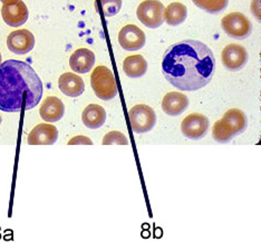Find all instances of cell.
<instances>
[{"instance_id": "6da1fadb", "label": "cell", "mask_w": 261, "mask_h": 242, "mask_svg": "<svg viewBox=\"0 0 261 242\" xmlns=\"http://www.w3.org/2000/svg\"><path fill=\"white\" fill-rule=\"evenodd\" d=\"M216 60L202 41L187 39L172 45L162 61L164 77L181 91H198L206 86L215 75Z\"/></svg>"}, {"instance_id": "7a4b0ae2", "label": "cell", "mask_w": 261, "mask_h": 242, "mask_svg": "<svg viewBox=\"0 0 261 242\" xmlns=\"http://www.w3.org/2000/svg\"><path fill=\"white\" fill-rule=\"evenodd\" d=\"M43 96V83L29 64L8 60L0 64V111L32 110Z\"/></svg>"}, {"instance_id": "3957f363", "label": "cell", "mask_w": 261, "mask_h": 242, "mask_svg": "<svg viewBox=\"0 0 261 242\" xmlns=\"http://www.w3.org/2000/svg\"><path fill=\"white\" fill-rule=\"evenodd\" d=\"M93 91L102 101H111L117 95V85L114 75L106 66H97L91 75Z\"/></svg>"}, {"instance_id": "277c9868", "label": "cell", "mask_w": 261, "mask_h": 242, "mask_svg": "<svg viewBox=\"0 0 261 242\" xmlns=\"http://www.w3.org/2000/svg\"><path fill=\"white\" fill-rule=\"evenodd\" d=\"M130 127L135 133H146L151 131L156 123L155 112L152 107L144 104L135 105L128 111Z\"/></svg>"}, {"instance_id": "5b68a950", "label": "cell", "mask_w": 261, "mask_h": 242, "mask_svg": "<svg viewBox=\"0 0 261 242\" xmlns=\"http://www.w3.org/2000/svg\"><path fill=\"white\" fill-rule=\"evenodd\" d=\"M139 20L147 28H159L164 21V6L159 0H144L136 11Z\"/></svg>"}, {"instance_id": "8992f818", "label": "cell", "mask_w": 261, "mask_h": 242, "mask_svg": "<svg viewBox=\"0 0 261 242\" xmlns=\"http://www.w3.org/2000/svg\"><path fill=\"white\" fill-rule=\"evenodd\" d=\"M221 26L228 36L236 39H245L251 34L252 26L247 17L241 13H230L221 20Z\"/></svg>"}, {"instance_id": "52a82bcc", "label": "cell", "mask_w": 261, "mask_h": 242, "mask_svg": "<svg viewBox=\"0 0 261 242\" xmlns=\"http://www.w3.org/2000/svg\"><path fill=\"white\" fill-rule=\"evenodd\" d=\"M4 21L10 27H20L28 19L27 6L22 0H7L2 8Z\"/></svg>"}, {"instance_id": "ba28073f", "label": "cell", "mask_w": 261, "mask_h": 242, "mask_svg": "<svg viewBox=\"0 0 261 242\" xmlns=\"http://www.w3.org/2000/svg\"><path fill=\"white\" fill-rule=\"evenodd\" d=\"M209 119L203 114L193 113L188 115L181 123V131L190 140H199L203 138L209 128Z\"/></svg>"}, {"instance_id": "9c48e42d", "label": "cell", "mask_w": 261, "mask_h": 242, "mask_svg": "<svg viewBox=\"0 0 261 242\" xmlns=\"http://www.w3.org/2000/svg\"><path fill=\"white\" fill-rule=\"evenodd\" d=\"M145 41V34L135 25L124 26L118 33V43H120L122 48L128 51L143 48Z\"/></svg>"}, {"instance_id": "30bf717a", "label": "cell", "mask_w": 261, "mask_h": 242, "mask_svg": "<svg viewBox=\"0 0 261 242\" xmlns=\"http://www.w3.org/2000/svg\"><path fill=\"white\" fill-rule=\"evenodd\" d=\"M35 46L34 35L27 29H18L9 34L7 38L8 49L16 55H25Z\"/></svg>"}, {"instance_id": "8fae6325", "label": "cell", "mask_w": 261, "mask_h": 242, "mask_svg": "<svg viewBox=\"0 0 261 242\" xmlns=\"http://www.w3.org/2000/svg\"><path fill=\"white\" fill-rule=\"evenodd\" d=\"M221 60L225 68L236 72L246 65L248 61V52L245 47L241 45L230 44L223 48Z\"/></svg>"}, {"instance_id": "7c38bea8", "label": "cell", "mask_w": 261, "mask_h": 242, "mask_svg": "<svg viewBox=\"0 0 261 242\" xmlns=\"http://www.w3.org/2000/svg\"><path fill=\"white\" fill-rule=\"evenodd\" d=\"M58 131L56 126L50 124H38L28 135L29 145H51L56 143Z\"/></svg>"}, {"instance_id": "4fadbf2b", "label": "cell", "mask_w": 261, "mask_h": 242, "mask_svg": "<svg viewBox=\"0 0 261 242\" xmlns=\"http://www.w3.org/2000/svg\"><path fill=\"white\" fill-rule=\"evenodd\" d=\"M58 87L66 96L79 97L85 91V83L79 75L65 73L58 79Z\"/></svg>"}, {"instance_id": "5bb4252c", "label": "cell", "mask_w": 261, "mask_h": 242, "mask_svg": "<svg viewBox=\"0 0 261 242\" xmlns=\"http://www.w3.org/2000/svg\"><path fill=\"white\" fill-rule=\"evenodd\" d=\"M95 64L94 52L87 48H80L75 50L69 58V66L73 72L79 74H86L91 72Z\"/></svg>"}, {"instance_id": "9a60e30c", "label": "cell", "mask_w": 261, "mask_h": 242, "mask_svg": "<svg viewBox=\"0 0 261 242\" xmlns=\"http://www.w3.org/2000/svg\"><path fill=\"white\" fill-rule=\"evenodd\" d=\"M189 105V99L185 94L179 92H170L162 101V110L170 116H179Z\"/></svg>"}, {"instance_id": "2e32d148", "label": "cell", "mask_w": 261, "mask_h": 242, "mask_svg": "<svg viewBox=\"0 0 261 242\" xmlns=\"http://www.w3.org/2000/svg\"><path fill=\"white\" fill-rule=\"evenodd\" d=\"M40 117L46 122H57L63 119L65 106L61 99L55 96L47 97L39 110Z\"/></svg>"}, {"instance_id": "e0dca14e", "label": "cell", "mask_w": 261, "mask_h": 242, "mask_svg": "<svg viewBox=\"0 0 261 242\" xmlns=\"http://www.w3.org/2000/svg\"><path fill=\"white\" fill-rule=\"evenodd\" d=\"M82 121L88 128H99L104 125L106 121V112L100 105L91 104L83 111Z\"/></svg>"}, {"instance_id": "ac0fdd59", "label": "cell", "mask_w": 261, "mask_h": 242, "mask_svg": "<svg viewBox=\"0 0 261 242\" xmlns=\"http://www.w3.org/2000/svg\"><path fill=\"white\" fill-rule=\"evenodd\" d=\"M123 70L128 77L139 78L146 73L147 63L142 55L128 56L123 63Z\"/></svg>"}, {"instance_id": "d6986e66", "label": "cell", "mask_w": 261, "mask_h": 242, "mask_svg": "<svg viewBox=\"0 0 261 242\" xmlns=\"http://www.w3.org/2000/svg\"><path fill=\"white\" fill-rule=\"evenodd\" d=\"M188 9L181 3H172L164 8V20L170 26H177L186 20Z\"/></svg>"}, {"instance_id": "ffe728a7", "label": "cell", "mask_w": 261, "mask_h": 242, "mask_svg": "<svg viewBox=\"0 0 261 242\" xmlns=\"http://www.w3.org/2000/svg\"><path fill=\"white\" fill-rule=\"evenodd\" d=\"M222 119L227 121L232 126L236 134L243 132L247 127V116L241 110L231 109L225 112Z\"/></svg>"}, {"instance_id": "44dd1931", "label": "cell", "mask_w": 261, "mask_h": 242, "mask_svg": "<svg viewBox=\"0 0 261 242\" xmlns=\"http://www.w3.org/2000/svg\"><path fill=\"white\" fill-rule=\"evenodd\" d=\"M234 135L237 134L232 126L223 119L216 122L212 129V138L215 139V141L219 142V143H227Z\"/></svg>"}, {"instance_id": "7402d4cb", "label": "cell", "mask_w": 261, "mask_h": 242, "mask_svg": "<svg viewBox=\"0 0 261 242\" xmlns=\"http://www.w3.org/2000/svg\"><path fill=\"white\" fill-rule=\"evenodd\" d=\"M229 0H200L197 5L199 8L205 10L206 13L218 14L224 10L228 6Z\"/></svg>"}, {"instance_id": "603a6c76", "label": "cell", "mask_w": 261, "mask_h": 242, "mask_svg": "<svg viewBox=\"0 0 261 242\" xmlns=\"http://www.w3.org/2000/svg\"><path fill=\"white\" fill-rule=\"evenodd\" d=\"M103 14L106 17H113L120 13L122 0H100Z\"/></svg>"}, {"instance_id": "cb8c5ba5", "label": "cell", "mask_w": 261, "mask_h": 242, "mask_svg": "<svg viewBox=\"0 0 261 242\" xmlns=\"http://www.w3.org/2000/svg\"><path fill=\"white\" fill-rule=\"evenodd\" d=\"M103 145H112V144H118V145H128V140L125 138V135L118 131H112L108 133L103 139Z\"/></svg>"}, {"instance_id": "d4e9b609", "label": "cell", "mask_w": 261, "mask_h": 242, "mask_svg": "<svg viewBox=\"0 0 261 242\" xmlns=\"http://www.w3.org/2000/svg\"><path fill=\"white\" fill-rule=\"evenodd\" d=\"M92 145L93 142L90 138H86L84 135H79V137H75L72 140H69L68 145Z\"/></svg>"}, {"instance_id": "484cf974", "label": "cell", "mask_w": 261, "mask_h": 242, "mask_svg": "<svg viewBox=\"0 0 261 242\" xmlns=\"http://www.w3.org/2000/svg\"><path fill=\"white\" fill-rule=\"evenodd\" d=\"M192 2H193V4H194V5H198L200 0H192Z\"/></svg>"}, {"instance_id": "4316f807", "label": "cell", "mask_w": 261, "mask_h": 242, "mask_svg": "<svg viewBox=\"0 0 261 242\" xmlns=\"http://www.w3.org/2000/svg\"><path fill=\"white\" fill-rule=\"evenodd\" d=\"M2 61H3V57H2V54H0V64H2V63H3Z\"/></svg>"}, {"instance_id": "83f0119b", "label": "cell", "mask_w": 261, "mask_h": 242, "mask_svg": "<svg viewBox=\"0 0 261 242\" xmlns=\"http://www.w3.org/2000/svg\"><path fill=\"white\" fill-rule=\"evenodd\" d=\"M0 2H2V3L4 4V3H6V2H7V0H0Z\"/></svg>"}, {"instance_id": "f1b7e54d", "label": "cell", "mask_w": 261, "mask_h": 242, "mask_svg": "<svg viewBox=\"0 0 261 242\" xmlns=\"http://www.w3.org/2000/svg\"><path fill=\"white\" fill-rule=\"evenodd\" d=\"M2 122H3V119H2V116H0V124H2Z\"/></svg>"}]
</instances>
